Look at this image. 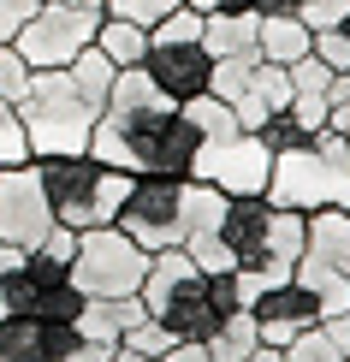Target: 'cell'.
<instances>
[{"mask_svg":"<svg viewBox=\"0 0 350 362\" xmlns=\"http://www.w3.org/2000/svg\"><path fill=\"white\" fill-rule=\"evenodd\" d=\"M78 351V327L36 321V315H6L0 321V362H66Z\"/></svg>","mask_w":350,"mask_h":362,"instance_id":"obj_15","label":"cell"},{"mask_svg":"<svg viewBox=\"0 0 350 362\" xmlns=\"http://www.w3.org/2000/svg\"><path fill=\"white\" fill-rule=\"evenodd\" d=\"M255 54H262V59H273V66H297L303 54H315V30L303 24V18H262Z\"/></svg>","mask_w":350,"mask_h":362,"instance_id":"obj_19","label":"cell"},{"mask_svg":"<svg viewBox=\"0 0 350 362\" xmlns=\"http://www.w3.org/2000/svg\"><path fill=\"white\" fill-rule=\"evenodd\" d=\"M309 30H332V24H344L350 18V0H303V12H297Z\"/></svg>","mask_w":350,"mask_h":362,"instance_id":"obj_29","label":"cell"},{"mask_svg":"<svg viewBox=\"0 0 350 362\" xmlns=\"http://www.w3.org/2000/svg\"><path fill=\"white\" fill-rule=\"evenodd\" d=\"M344 362H350V356H344Z\"/></svg>","mask_w":350,"mask_h":362,"instance_id":"obj_41","label":"cell"},{"mask_svg":"<svg viewBox=\"0 0 350 362\" xmlns=\"http://www.w3.org/2000/svg\"><path fill=\"white\" fill-rule=\"evenodd\" d=\"M196 148H202V131L185 119V107H178L143 66L119 71L113 89H107V107H101V119H95L89 155L119 167V173L190 178Z\"/></svg>","mask_w":350,"mask_h":362,"instance_id":"obj_1","label":"cell"},{"mask_svg":"<svg viewBox=\"0 0 350 362\" xmlns=\"http://www.w3.org/2000/svg\"><path fill=\"white\" fill-rule=\"evenodd\" d=\"M119 232L136 238L148 255L155 250H178L190 238L185 220V178H166V173H131V190L119 202Z\"/></svg>","mask_w":350,"mask_h":362,"instance_id":"obj_9","label":"cell"},{"mask_svg":"<svg viewBox=\"0 0 350 362\" xmlns=\"http://www.w3.org/2000/svg\"><path fill=\"white\" fill-rule=\"evenodd\" d=\"M107 356H113V351H101V344H83V339H78V351H71L66 362H107Z\"/></svg>","mask_w":350,"mask_h":362,"instance_id":"obj_34","label":"cell"},{"mask_svg":"<svg viewBox=\"0 0 350 362\" xmlns=\"http://www.w3.org/2000/svg\"><path fill=\"white\" fill-rule=\"evenodd\" d=\"M321 327H327V339H332V344H339V351L350 356V309H339V315H327Z\"/></svg>","mask_w":350,"mask_h":362,"instance_id":"obj_32","label":"cell"},{"mask_svg":"<svg viewBox=\"0 0 350 362\" xmlns=\"http://www.w3.org/2000/svg\"><path fill=\"white\" fill-rule=\"evenodd\" d=\"M255 36H262V18L255 12H202V42H208L214 59L255 54Z\"/></svg>","mask_w":350,"mask_h":362,"instance_id":"obj_18","label":"cell"},{"mask_svg":"<svg viewBox=\"0 0 350 362\" xmlns=\"http://www.w3.org/2000/svg\"><path fill=\"white\" fill-rule=\"evenodd\" d=\"M262 196L279 202V208H297V214L350 208V143L339 137V131H321L315 143L273 155V173H267Z\"/></svg>","mask_w":350,"mask_h":362,"instance_id":"obj_5","label":"cell"},{"mask_svg":"<svg viewBox=\"0 0 350 362\" xmlns=\"http://www.w3.org/2000/svg\"><path fill=\"white\" fill-rule=\"evenodd\" d=\"M303 232H309V214H297V208H279V202H267V196H226L220 238H226V250H232V262H238L243 309H250L267 285L297 274Z\"/></svg>","mask_w":350,"mask_h":362,"instance_id":"obj_3","label":"cell"},{"mask_svg":"<svg viewBox=\"0 0 350 362\" xmlns=\"http://www.w3.org/2000/svg\"><path fill=\"white\" fill-rule=\"evenodd\" d=\"M107 12H83V6H71V0H48V6L36 12L24 30H18V48L30 59V71H54V66H71L78 54L95 48V30Z\"/></svg>","mask_w":350,"mask_h":362,"instance_id":"obj_11","label":"cell"},{"mask_svg":"<svg viewBox=\"0 0 350 362\" xmlns=\"http://www.w3.org/2000/svg\"><path fill=\"white\" fill-rule=\"evenodd\" d=\"M327 131H339L350 143V71H339L332 89H327Z\"/></svg>","mask_w":350,"mask_h":362,"instance_id":"obj_28","label":"cell"},{"mask_svg":"<svg viewBox=\"0 0 350 362\" xmlns=\"http://www.w3.org/2000/svg\"><path fill=\"white\" fill-rule=\"evenodd\" d=\"M48 232H54V208H48L36 160L0 167V238H6L12 250H36Z\"/></svg>","mask_w":350,"mask_h":362,"instance_id":"obj_13","label":"cell"},{"mask_svg":"<svg viewBox=\"0 0 350 362\" xmlns=\"http://www.w3.org/2000/svg\"><path fill=\"white\" fill-rule=\"evenodd\" d=\"M136 297H143V309L155 315L173 339H196V344H202L226 321V309L214 303V285H208V274L190 262L185 244L148 255V279H143Z\"/></svg>","mask_w":350,"mask_h":362,"instance_id":"obj_4","label":"cell"},{"mask_svg":"<svg viewBox=\"0 0 350 362\" xmlns=\"http://www.w3.org/2000/svg\"><path fill=\"white\" fill-rule=\"evenodd\" d=\"M297 274H303V279H309V274L350 279V208H315V214H309Z\"/></svg>","mask_w":350,"mask_h":362,"instance_id":"obj_16","label":"cell"},{"mask_svg":"<svg viewBox=\"0 0 350 362\" xmlns=\"http://www.w3.org/2000/svg\"><path fill=\"white\" fill-rule=\"evenodd\" d=\"M250 315H255V327H262V344H291L297 333H309V327H321V297L309 291L297 274L291 279H279V285H267L262 297L250 303Z\"/></svg>","mask_w":350,"mask_h":362,"instance_id":"obj_14","label":"cell"},{"mask_svg":"<svg viewBox=\"0 0 350 362\" xmlns=\"http://www.w3.org/2000/svg\"><path fill=\"white\" fill-rule=\"evenodd\" d=\"M119 71L101 59V48L78 54L71 66L36 71L18 101V125L30 143V160L48 155H89V137H95V119L107 107V89Z\"/></svg>","mask_w":350,"mask_h":362,"instance_id":"obj_2","label":"cell"},{"mask_svg":"<svg viewBox=\"0 0 350 362\" xmlns=\"http://www.w3.org/2000/svg\"><path fill=\"white\" fill-rule=\"evenodd\" d=\"M185 0H107V18H131V24H143V30H155L166 12H178Z\"/></svg>","mask_w":350,"mask_h":362,"instance_id":"obj_27","label":"cell"},{"mask_svg":"<svg viewBox=\"0 0 350 362\" xmlns=\"http://www.w3.org/2000/svg\"><path fill=\"white\" fill-rule=\"evenodd\" d=\"M143 71L155 78L173 101H190L214 83V54L202 42V12L178 6L148 30V54H143Z\"/></svg>","mask_w":350,"mask_h":362,"instance_id":"obj_7","label":"cell"},{"mask_svg":"<svg viewBox=\"0 0 350 362\" xmlns=\"http://www.w3.org/2000/svg\"><path fill=\"white\" fill-rule=\"evenodd\" d=\"M202 344H208V356H214V362H238V356H250L255 344H262V327H255L250 309H232Z\"/></svg>","mask_w":350,"mask_h":362,"instance_id":"obj_21","label":"cell"},{"mask_svg":"<svg viewBox=\"0 0 350 362\" xmlns=\"http://www.w3.org/2000/svg\"><path fill=\"white\" fill-rule=\"evenodd\" d=\"M178 107H185V119H190L196 131H202V137H226V131H238V113L226 107V101L214 95V89H202V95L178 101Z\"/></svg>","mask_w":350,"mask_h":362,"instance_id":"obj_22","label":"cell"},{"mask_svg":"<svg viewBox=\"0 0 350 362\" xmlns=\"http://www.w3.org/2000/svg\"><path fill=\"white\" fill-rule=\"evenodd\" d=\"M208 89L238 113L243 131H255L267 113H279L291 101V71L262 59V54H238V59H214V83Z\"/></svg>","mask_w":350,"mask_h":362,"instance_id":"obj_12","label":"cell"},{"mask_svg":"<svg viewBox=\"0 0 350 362\" xmlns=\"http://www.w3.org/2000/svg\"><path fill=\"white\" fill-rule=\"evenodd\" d=\"M42 6H48V0H42Z\"/></svg>","mask_w":350,"mask_h":362,"instance_id":"obj_40","label":"cell"},{"mask_svg":"<svg viewBox=\"0 0 350 362\" xmlns=\"http://www.w3.org/2000/svg\"><path fill=\"white\" fill-rule=\"evenodd\" d=\"M143 297H119V303H101V297H83V315L71 327H78L83 344H101V351H119V339H125V327L143 321Z\"/></svg>","mask_w":350,"mask_h":362,"instance_id":"obj_17","label":"cell"},{"mask_svg":"<svg viewBox=\"0 0 350 362\" xmlns=\"http://www.w3.org/2000/svg\"><path fill=\"white\" fill-rule=\"evenodd\" d=\"M30 78H36V71H30V59L12 48V42H0V101H12V107H18L24 89H30Z\"/></svg>","mask_w":350,"mask_h":362,"instance_id":"obj_26","label":"cell"},{"mask_svg":"<svg viewBox=\"0 0 350 362\" xmlns=\"http://www.w3.org/2000/svg\"><path fill=\"white\" fill-rule=\"evenodd\" d=\"M42 12V0H0V42H18V30Z\"/></svg>","mask_w":350,"mask_h":362,"instance_id":"obj_30","label":"cell"},{"mask_svg":"<svg viewBox=\"0 0 350 362\" xmlns=\"http://www.w3.org/2000/svg\"><path fill=\"white\" fill-rule=\"evenodd\" d=\"M161 362H214V356H208V344H196V339H178V344H173V351H166Z\"/></svg>","mask_w":350,"mask_h":362,"instance_id":"obj_31","label":"cell"},{"mask_svg":"<svg viewBox=\"0 0 350 362\" xmlns=\"http://www.w3.org/2000/svg\"><path fill=\"white\" fill-rule=\"evenodd\" d=\"M279 362H344V351L327 339V327H309L291 344H279Z\"/></svg>","mask_w":350,"mask_h":362,"instance_id":"obj_25","label":"cell"},{"mask_svg":"<svg viewBox=\"0 0 350 362\" xmlns=\"http://www.w3.org/2000/svg\"><path fill=\"white\" fill-rule=\"evenodd\" d=\"M285 71H291V95H309V101H327L332 78H339V71H332L321 54H303L297 66H285Z\"/></svg>","mask_w":350,"mask_h":362,"instance_id":"obj_24","label":"cell"},{"mask_svg":"<svg viewBox=\"0 0 350 362\" xmlns=\"http://www.w3.org/2000/svg\"><path fill=\"white\" fill-rule=\"evenodd\" d=\"M18 255H24V250H12L6 238H0V274H6V267H18Z\"/></svg>","mask_w":350,"mask_h":362,"instance_id":"obj_37","label":"cell"},{"mask_svg":"<svg viewBox=\"0 0 350 362\" xmlns=\"http://www.w3.org/2000/svg\"><path fill=\"white\" fill-rule=\"evenodd\" d=\"M71 6H83V12H107V0H71Z\"/></svg>","mask_w":350,"mask_h":362,"instance_id":"obj_38","label":"cell"},{"mask_svg":"<svg viewBox=\"0 0 350 362\" xmlns=\"http://www.w3.org/2000/svg\"><path fill=\"white\" fill-rule=\"evenodd\" d=\"M148 279V250L125 238L119 226H89L78 232V250H71V285L83 297H101V303H119V297H136Z\"/></svg>","mask_w":350,"mask_h":362,"instance_id":"obj_8","label":"cell"},{"mask_svg":"<svg viewBox=\"0 0 350 362\" xmlns=\"http://www.w3.org/2000/svg\"><path fill=\"white\" fill-rule=\"evenodd\" d=\"M107 362H148V356H131V351H113Z\"/></svg>","mask_w":350,"mask_h":362,"instance_id":"obj_39","label":"cell"},{"mask_svg":"<svg viewBox=\"0 0 350 362\" xmlns=\"http://www.w3.org/2000/svg\"><path fill=\"white\" fill-rule=\"evenodd\" d=\"M214 12H255V0H214ZM262 18V12H255Z\"/></svg>","mask_w":350,"mask_h":362,"instance_id":"obj_35","label":"cell"},{"mask_svg":"<svg viewBox=\"0 0 350 362\" xmlns=\"http://www.w3.org/2000/svg\"><path fill=\"white\" fill-rule=\"evenodd\" d=\"M36 173H42V190H48L54 226H71V232L113 226L119 202L131 190V173H119L95 155H48V160H36Z\"/></svg>","mask_w":350,"mask_h":362,"instance_id":"obj_6","label":"cell"},{"mask_svg":"<svg viewBox=\"0 0 350 362\" xmlns=\"http://www.w3.org/2000/svg\"><path fill=\"white\" fill-rule=\"evenodd\" d=\"M238 362H279V351H273V344H255L250 356H238Z\"/></svg>","mask_w":350,"mask_h":362,"instance_id":"obj_36","label":"cell"},{"mask_svg":"<svg viewBox=\"0 0 350 362\" xmlns=\"http://www.w3.org/2000/svg\"><path fill=\"white\" fill-rule=\"evenodd\" d=\"M95 48H101V59H107L113 71H131V66H143V54H148V30L131 24V18H101Z\"/></svg>","mask_w":350,"mask_h":362,"instance_id":"obj_20","label":"cell"},{"mask_svg":"<svg viewBox=\"0 0 350 362\" xmlns=\"http://www.w3.org/2000/svg\"><path fill=\"white\" fill-rule=\"evenodd\" d=\"M173 333H166V327L155 321V315H143V321L136 327H125V339H119V351H131V356H148V362H161L166 351H173Z\"/></svg>","mask_w":350,"mask_h":362,"instance_id":"obj_23","label":"cell"},{"mask_svg":"<svg viewBox=\"0 0 350 362\" xmlns=\"http://www.w3.org/2000/svg\"><path fill=\"white\" fill-rule=\"evenodd\" d=\"M267 173H273V148L243 125L226 131V137H202V148L190 160V178L196 185H214L220 196H262Z\"/></svg>","mask_w":350,"mask_h":362,"instance_id":"obj_10","label":"cell"},{"mask_svg":"<svg viewBox=\"0 0 350 362\" xmlns=\"http://www.w3.org/2000/svg\"><path fill=\"white\" fill-rule=\"evenodd\" d=\"M255 12H262V18H297L303 0H255Z\"/></svg>","mask_w":350,"mask_h":362,"instance_id":"obj_33","label":"cell"}]
</instances>
